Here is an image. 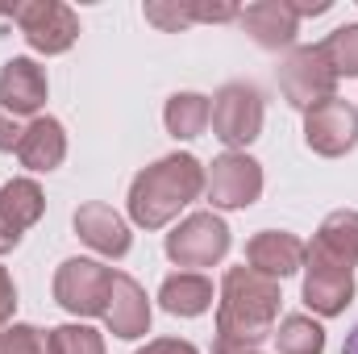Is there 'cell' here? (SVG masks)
<instances>
[{
    "instance_id": "cell-20",
    "label": "cell",
    "mask_w": 358,
    "mask_h": 354,
    "mask_svg": "<svg viewBox=\"0 0 358 354\" xmlns=\"http://www.w3.org/2000/svg\"><path fill=\"white\" fill-rule=\"evenodd\" d=\"M163 121H167V134L171 138H183V142L187 138H200L208 129V121H213V104L204 96H196V92H176L167 100Z\"/></svg>"
},
{
    "instance_id": "cell-29",
    "label": "cell",
    "mask_w": 358,
    "mask_h": 354,
    "mask_svg": "<svg viewBox=\"0 0 358 354\" xmlns=\"http://www.w3.org/2000/svg\"><path fill=\"white\" fill-rule=\"evenodd\" d=\"M342 354H358V325L346 334V346H342Z\"/></svg>"
},
{
    "instance_id": "cell-13",
    "label": "cell",
    "mask_w": 358,
    "mask_h": 354,
    "mask_svg": "<svg viewBox=\"0 0 358 354\" xmlns=\"http://www.w3.org/2000/svg\"><path fill=\"white\" fill-rule=\"evenodd\" d=\"M46 104V71L34 59H8L0 71V108L13 117H34Z\"/></svg>"
},
{
    "instance_id": "cell-14",
    "label": "cell",
    "mask_w": 358,
    "mask_h": 354,
    "mask_svg": "<svg viewBox=\"0 0 358 354\" xmlns=\"http://www.w3.org/2000/svg\"><path fill=\"white\" fill-rule=\"evenodd\" d=\"M304 242L296 234H283V229H263L246 242V263L250 271L267 275V279H283V275H296L304 267Z\"/></svg>"
},
{
    "instance_id": "cell-26",
    "label": "cell",
    "mask_w": 358,
    "mask_h": 354,
    "mask_svg": "<svg viewBox=\"0 0 358 354\" xmlns=\"http://www.w3.org/2000/svg\"><path fill=\"white\" fill-rule=\"evenodd\" d=\"M21 134H25V125H17V117L0 108V150H17L21 146Z\"/></svg>"
},
{
    "instance_id": "cell-17",
    "label": "cell",
    "mask_w": 358,
    "mask_h": 354,
    "mask_svg": "<svg viewBox=\"0 0 358 354\" xmlns=\"http://www.w3.org/2000/svg\"><path fill=\"white\" fill-rule=\"evenodd\" d=\"M17 159L29 167V171H55L63 159H67V134L55 117H34L21 134V146H17Z\"/></svg>"
},
{
    "instance_id": "cell-24",
    "label": "cell",
    "mask_w": 358,
    "mask_h": 354,
    "mask_svg": "<svg viewBox=\"0 0 358 354\" xmlns=\"http://www.w3.org/2000/svg\"><path fill=\"white\" fill-rule=\"evenodd\" d=\"M0 354H50V334L34 325H0Z\"/></svg>"
},
{
    "instance_id": "cell-16",
    "label": "cell",
    "mask_w": 358,
    "mask_h": 354,
    "mask_svg": "<svg viewBox=\"0 0 358 354\" xmlns=\"http://www.w3.org/2000/svg\"><path fill=\"white\" fill-rule=\"evenodd\" d=\"M76 234L88 242L92 250H100V255H108V259L129 255V242H134V238H129V225H125L108 204H100V200L76 208Z\"/></svg>"
},
{
    "instance_id": "cell-9",
    "label": "cell",
    "mask_w": 358,
    "mask_h": 354,
    "mask_svg": "<svg viewBox=\"0 0 358 354\" xmlns=\"http://www.w3.org/2000/svg\"><path fill=\"white\" fill-rule=\"evenodd\" d=\"M229 250V225L217 213H192L176 234H167V255L176 267H213Z\"/></svg>"
},
{
    "instance_id": "cell-25",
    "label": "cell",
    "mask_w": 358,
    "mask_h": 354,
    "mask_svg": "<svg viewBox=\"0 0 358 354\" xmlns=\"http://www.w3.org/2000/svg\"><path fill=\"white\" fill-rule=\"evenodd\" d=\"M142 13H146V21H150V25H159V29H167V34H179V29L196 25V21H192V4H187V0H150Z\"/></svg>"
},
{
    "instance_id": "cell-4",
    "label": "cell",
    "mask_w": 358,
    "mask_h": 354,
    "mask_svg": "<svg viewBox=\"0 0 358 354\" xmlns=\"http://www.w3.org/2000/svg\"><path fill=\"white\" fill-rule=\"evenodd\" d=\"M279 88H283L292 108H304L308 113L313 104L334 100L338 76H334L329 59L321 55V46H300V50H292L279 63Z\"/></svg>"
},
{
    "instance_id": "cell-3",
    "label": "cell",
    "mask_w": 358,
    "mask_h": 354,
    "mask_svg": "<svg viewBox=\"0 0 358 354\" xmlns=\"http://www.w3.org/2000/svg\"><path fill=\"white\" fill-rule=\"evenodd\" d=\"M113 267L96 259H67L55 271V300L76 317H104L108 292H113Z\"/></svg>"
},
{
    "instance_id": "cell-12",
    "label": "cell",
    "mask_w": 358,
    "mask_h": 354,
    "mask_svg": "<svg viewBox=\"0 0 358 354\" xmlns=\"http://www.w3.org/2000/svg\"><path fill=\"white\" fill-rule=\"evenodd\" d=\"M104 325L125 342H134L150 330V300H146L138 279H129L121 271L113 275V292H108V304H104Z\"/></svg>"
},
{
    "instance_id": "cell-1",
    "label": "cell",
    "mask_w": 358,
    "mask_h": 354,
    "mask_svg": "<svg viewBox=\"0 0 358 354\" xmlns=\"http://www.w3.org/2000/svg\"><path fill=\"white\" fill-rule=\"evenodd\" d=\"M279 279H267L250 267H229L221 283V304H217V338L213 354H238L255 351L263 338L275 334L279 317Z\"/></svg>"
},
{
    "instance_id": "cell-8",
    "label": "cell",
    "mask_w": 358,
    "mask_h": 354,
    "mask_svg": "<svg viewBox=\"0 0 358 354\" xmlns=\"http://www.w3.org/2000/svg\"><path fill=\"white\" fill-rule=\"evenodd\" d=\"M304 142L325 159H342L358 146V108L350 100H321L304 113Z\"/></svg>"
},
{
    "instance_id": "cell-18",
    "label": "cell",
    "mask_w": 358,
    "mask_h": 354,
    "mask_svg": "<svg viewBox=\"0 0 358 354\" xmlns=\"http://www.w3.org/2000/svg\"><path fill=\"white\" fill-rule=\"evenodd\" d=\"M308 250L321 255V259H329V263L355 271V263H358V213L355 208L329 213V217L321 221V229H317V238H313Z\"/></svg>"
},
{
    "instance_id": "cell-30",
    "label": "cell",
    "mask_w": 358,
    "mask_h": 354,
    "mask_svg": "<svg viewBox=\"0 0 358 354\" xmlns=\"http://www.w3.org/2000/svg\"><path fill=\"white\" fill-rule=\"evenodd\" d=\"M238 354H259V351H238Z\"/></svg>"
},
{
    "instance_id": "cell-6",
    "label": "cell",
    "mask_w": 358,
    "mask_h": 354,
    "mask_svg": "<svg viewBox=\"0 0 358 354\" xmlns=\"http://www.w3.org/2000/svg\"><path fill=\"white\" fill-rule=\"evenodd\" d=\"M213 134L238 150L263 134V96L250 84H225L213 96Z\"/></svg>"
},
{
    "instance_id": "cell-27",
    "label": "cell",
    "mask_w": 358,
    "mask_h": 354,
    "mask_svg": "<svg viewBox=\"0 0 358 354\" xmlns=\"http://www.w3.org/2000/svg\"><path fill=\"white\" fill-rule=\"evenodd\" d=\"M13 309H17V288H13V275L0 267V325L13 321Z\"/></svg>"
},
{
    "instance_id": "cell-23",
    "label": "cell",
    "mask_w": 358,
    "mask_h": 354,
    "mask_svg": "<svg viewBox=\"0 0 358 354\" xmlns=\"http://www.w3.org/2000/svg\"><path fill=\"white\" fill-rule=\"evenodd\" d=\"M50 354H104V338L88 325H59L50 330Z\"/></svg>"
},
{
    "instance_id": "cell-15",
    "label": "cell",
    "mask_w": 358,
    "mask_h": 354,
    "mask_svg": "<svg viewBox=\"0 0 358 354\" xmlns=\"http://www.w3.org/2000/svg\"><path fill=\"white\" fill-rule=\"evenodd\" d=\"M238 21H242L246 34H250L259 46H267V50L292 46L296 34H300V17H296L292 0H259V4H250V8H242Z\"/></svg>"
},
{
    "instance_id": "cell-10",
    "label": "cell",
    "mask_w": 358,
    "mask_h": 354,
    "mask_svg": "<svg viewBox=\"0 0 358 354\" xmlns=\"http://www.w3.org/2000/svg\"><path fill=\"white\" fill-rule=\"evenodd\" d=\"M350 300H355L350 267H338L313 250H304V304L321 317H338V313H346Z\"/></svg>"
},
{
    "instance_id": "cell-21",
    "label": "cell",
    "mask_w": 358,
    "mask_h": 354,
    "mask_svg": "<svg viewBox=\"0 0 358 354\" xmlns=\"http://www.w3.org/2000/svg\"><path fill=\"white\" fill-rule=\"evenodd\" d=\"M275 346H279V354H321L325 351V330H321L313 317L292 313V317L279 321V330H275Z\"/></svg>"
},
{
    "instance_id": "cell-11",
    "label": "cell",
    "mask_w": 358,
    "mask_h": 354,
    "mask_svg": "<svg viewBox=\"0 0 358 354\" xmlns=\"http://www.w3.org/2000/svg\"><path fill=\"white\" fill-rule=\"evenodd\" d=\"M42 213H46L42 187L34 179H8L0 187V255H8Z\"/></svg>"
},
{
    "instance_id": "cell-2",
    "label": "cell",
    "mask_w": 358,
    "mask_h": 354,
    "mask_svg": "<svg viewBox=\"0 0 358 354\" xmlns=\"http://www.w3.org/2000/svg\"><path fill=\"white\" fill-rule=\"evenodd\" d=\"M200 192H204L200 159L196 155H167L155 167L134 176V183H129V217L142 229H163Z\"/></svg>"
},
{
    "instance_id": "cell-19",
    "label": "cell",
    "mask_w": 358,
    "mask_h": 354,
    "mask_svg": "<svg viewBox=\"0 0 358 354\" xmlns=\"http://www.w3.org/2000/svg\"><path fill=\"white\" fill-rule=\"evenodd\" d=\"M159 300L171 317H200L213 309V283L196 271H179V275H167L163 288H159Z\"/></svg>"
},
{
    "instance_id": "cell-28",
    "label": "cell",
    "mask_w": 358,
    "mask_h": 354,
    "mask_svg": "<svg viewBox=\"0 0 358 354\" xmlns=\"http://www.w3.org/2000/svg\"><path fill=\"white\" fill-rule=\"evenodd\" d=\"M138 354H200L192 342H179V338H159V342H146Z\"/></svg>"
},
{
    "instance_id": "cell-5",
    "label": "cell",
    "mask_w": 358,
    "mask_h": 354,
    "mask_svg": "<svg viewBox=\"0 0 358 354\" xmlns=\"http://www.w3.org/2000/svg\"><path fill=\"white\" fill-rule=\"evenodd\" d=\"M13 21L21 25L25 42L38 50V55H63L76 46L80 38V17L59 4V0H29V4H17L13 8Z\"/></svg>"
},
{
    "instance_id": "cell-22",
    "label": "cell",
    "mask_w": 358,
    "mask_h": 354,
    "mask_svg": "<svg viewBox=\"0 0 358 354\" xmlns=\"http://www.w3.org/2000/svg\"><path fill=\"white\" fill-rule=\"evenodd\" d=\"M321 55L329 59L334 76H358V25H342L321 42Z\"/></svg>"
},
{
    "instance_id": "cell-7",
    "label": "cell",
    "mask_w": 358,
    "mask_h": 354,
    "mask_svg": "<svg viewBox=\"0 0 358 354\" xmlns=\"http://www.w3.org/2000/svg\"><path fill=\"white\" fill-rule=\"evenodd\" d=\"M204 187L213 208H250L263 196V167L246 150H225L221 159H213Z\"/></svg>"
}]
</instances>
